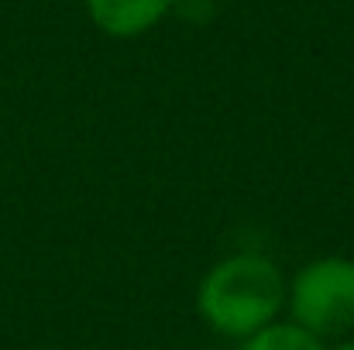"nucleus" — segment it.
<instances>
[{
    "instance_id": "39448f33",
    "label": "nucleus",
    "mask_w": 354,
    "mask_h": 350,
    "mask_svg": "<svg viewBox=\"0 0 354 350\" xmlns=\"http://www.w3.org/2000/svg\"><path fill=\"white\" fill-rule=\"evenodd\" d=\"M334 350H354V340H348V344H341V347H334Z\"/></svg>"
},
{
    "instance_id": "7ed1b4c3",
    "label": "nucleus",
    "mask_w": 354,
    "mask_h": 350,
    "mask_svg": "<svg viewBox=\"0 0 354 350\" xmlns=\"http://www.w3.org/2000/svg\"><path fill=\"white\" fill-rule=\"evenodd\" d=\"M176 0H86L93 24L114 38H138L155 28Z\"/></svg>"
},
{
    "instance_id": "f03ea898",
    "label": "nucleus",
    "mask_w": 354,
    "mask_h": 350,
    "mask_svg": "<svg viewBox=\"0 0 354 350\" xmlns=\"http://www.w3.org/2000/svg\"><path fill=\"white\" fill-rule=\"evenodd\" d=\"M292 323L313 337H337L354 327V261L320 257L306 264L289 292Z\"/></svg>"
},
{
    "instance_id": "20e7f679",
    "label": "nucleus",
    "mask_w": 354,
    "mask_h": 350,
    "mask_svg": "<svg viewBox=\"0 0 354 350\" xmlns=\"http://www.w3.org/2000/svg\"><path fill=\"white\" fill-rule=\"evenodd\" d=\"M241 350H324V344L296 323H268L258 333H251Z\"/></svg>"
},
{
    "instance_id": "f257e3e1",
    "label": "nucleus",
    "mask_w": 354,
    "mask_h": 350,
    "mask_svg": "<svg viewBox=\"0 0 354 350\" xmlns=\"http://www.w3.org/2000/svg\"><path fill=\"white\" fill-rule=\"evenodd\" d=\"M286 285L279 268L261 254H234L214 264L196 292V309L207 327L224 337H251L282 309Z\"/></svg>"
}]
</instances>
